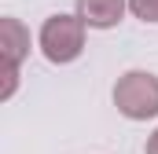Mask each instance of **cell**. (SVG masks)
Here are the masks:
<instances>
[{
  "mask_svg": "<svg viewBox=\"0 0 158 154\" xmlns=\"http://www.w3.org/2000/svg\"><path fill=\"white\" fill-rule=\"evenodd\" d=\"M129 11L143 22H158V0H129Z\"/></svg>",
  "mask_w": 158,
  "mask_h": 154,
  "instance_id": "5b68a950",
  "label": "cell"
},
{
  "mask_svg": "<svg viewBox=\"0 0 158 154\" xmlns=\"http://www.w3.org/2000/svg\"><path fill=\"white\" fill-rule=\"evenodd\" d=\"M143 151H147V154H158V128L147 136V147H143Z\"/></svg>",
  "mask_w": 158,
  "mask_h": 154,
  "instance_id": "8992f818",
  "label": "cell"
},
{
  "mask_svg": "<svg viewBox=\"0 0 158 154\" xmlns=\"http://www.w3.org/2000/svg\"><path fill=\"white\" fill-rule=\"evenodd\" d=\"M40 51L48 63H74L85 51V18L81 15H52L40 26Z\"/></svg>",
  "mask_w": 158,
  "mask_h": 154,
  "instance_id": "7a4b0ae2",
  "label": "cell"
},
{
  "mask_svg": "<svg viewBox=\"0 0 158 154\" xmlns=\"http://www.w3.org/2000/svg\"><path fill=\"white\" fill-rule=\"evenodd\" d=\"M125 0H77V15L85 18V26L92 30H110L118 26L121 15H125Z\"/></svg>",
  "mask_w": 158,
  "mask_h": 154,
  "instance_id": "277c9868",
  "label": "cell"
},
{
  "mask_svg": "<svg viewBox=\"0 0 158 154\" xmlns=\"http://www.w3.org/2000/svg\"><path fill=\"white\" fill-rule=\"evenodd\" d=\"M114 107L129 121L158 117V77L147 70H129L114 84Z\"/></svg>",
  "mask_w": 158,
  "mask_h": 154,
  "instance_id": "6da1fadb",
  "label": "cell"
},
{
  "mask_svg": "<svg viewBox=\"0 0 158 154\" xmlns=\"http://www.w3.org/2000/svg\"><path fill=\"white\" fill-rule=\"evenodd\" d=\"M0 55H4V66H19L30 55V30L11 15L0 18Z\"/></svg>",
  "mask_w": 158,
  "mask_h": 154,
  "instance_id": "3957f363",
  "label": "cell"
}]
</instances>
